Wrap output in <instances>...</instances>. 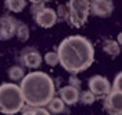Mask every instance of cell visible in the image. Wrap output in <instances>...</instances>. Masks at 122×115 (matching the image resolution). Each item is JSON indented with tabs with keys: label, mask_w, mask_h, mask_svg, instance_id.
<instances>
[{
	"label": "cell",
	"mask_w": 122,
	"mask_h": 115,
	"mask_svg": "<svg viewBox=\"0 0 122 115\" xmlns=\"http://www.w3.org/2000/svg\"><path fill=\"white\" fill-rule=\"evenodd\" d=\"M105 96H106L105 109L109 114L119 115L122 112V91H113V89H111Z\"/></svg>",
	"instance_id": "52a82bcc"
},
{
	"label": "cell",
	"mask_w": 122,
	"mask_h": 115,
	"mask_svg": "<svg viewBox=\"0 0 122 115\" xmlns=\"http://www.w3.org/2000/svg\"><path fill=\"white\" fill-rule=\"evenodd\" d=\"M15 35L17 36V39H19L20 42H26V40L29 39V27H27L26 25H17Z\"/></svg>",
	"instance_id": "2e32d148"
},
{
	"label": "cell",
	"mask_w": 122,
	"mask_h": 115,
	"mask_svg": "<svg viewBox=\"0 0 122 115\" xmlns=\"http://www.w3.org/2000/svg\"><path fill=\"white\" fill-rule=\"evenodd\" d=\"M57 56L62 68L66 72L76 75L86 71L93 63L95 49L86 37L73 35L60 42L57 47Z\"/></svg>",
	"instance_id": "6da1fadb"
},
{
	"label": "cell",
	"mask_w": 122,
	"mask_h": 115,
	"mask_svg": "<svg viewBox=\"0 0 122 115\" xmlns=\"http://www.w3.org/2000/svg\"><path fill=\"white\" fill-rule=\"evenodd\" d=\"M95 95L91 92V91H83V92H81L79 94V99H81V102L83 104V105H92L93 102H95Z\"/></svg>",
	"instance_id": "e0dca14e"
},
{
	"label": "cell",
	"mask_w": 122,
	"mask_h": 115,
	"mask_svg": "<svg viewBox=\"0 0 122 115\" xmlns=\"http://www.w3.org/2000/svg\"><path fill=\"white\" fill-rule=\"evenodd\" d=\"M113 12L112 0H89V13L98 17H109Z\"/></svg>",
	"instance_id": "5b68a950"
},
{
	"label": "cell",
	"mask_w": 122,
	"mask_h": 115,
	"mask_svg": "<svg viewBox=\"0 0 122 115\" xmlns=\"http://www.w3.org/2000/svg\"><path fill=\"white\" fill-rule=\"evenodd\" d=\"M29 108H26V109H23V114H32V115H47L49 114V111L46 109V108H43V106H30V105H27Z\"/></svg>",
	"instance_id": "ac0fdd59"
},
{
	"label": "cell",
	"mask_w": 122,
	"mask_h": 115,
	"mask_svg": "<svg viewBox=\"0 0 122 115\" xmlns=\"http://www.w3.org/2000/svg\"><path fill=\"white\" fill-rule=\"evenodd\" d=\"M69 23L73 27H82L89 17V0H69Z\"/></svg>",
	"instance_id": "277c9868"
},
{
	"label": "cell",
	"mask_w": 122,
	"mask_h": 115,
	"mask_svg": "<svg viewBox=\"0 0 122 115\" xmlns=\"http://www.w3.org/2000/svg\"><path fill=\"white\" fill-rule=\"evenodd\" d=\"M47 111L52 114H59V112H63L65 111V102L60 99V98H52L47 102Z\"/></svg>",
	"instance_id": "4fadbf2b"
},
{
	"label": "cell",
	"mask_w": 122,
	"mask_h": 115,
	"mask_svg": "<svg viewBox=\"0 0 122 115\" xmlns=\"http://www.w3.org/2000/svg\"><path fill=\"white\" fill-rule=\"evenodd\" d=\"M56 16L60 20H69V7H68V5H60L57 7Z\"/></svg>",
	"instance_id": "ffe728a7"
},
{
	"label": "cell",
	"mask_w": 122,
	"mask_h": 115,
	"mask_svg": "<svg viewBox=\"0 0 122 115\" xmlns=\"http://www.w3.org/2000/svg\"><path fill=\"white\" fill-rule=\"evenodd\" d=\"M45 7V3H32V7H30V12L33 16H36L42 9Z\"/></svg>",
	"instance_id": "7402d4cb"
},
{
	"label": "cell",
	"mask_w": 122,
	"mask_h": 115,
	"mask_svg": "<svg viewBox=\"0 0 122 115\" xmlns=\"http://www.w3.org/2000/svg\"><path fill=\"white\" fill-rule=\"evenodd\" d=\"M32 3H47V2H52V0H30Z\"/></svg>",
	"instance_id": "cb8c5ba5"
},
{
	"label": "cell",
	"mask_w": 122,
	"mask_h": 115,
	"mask_svg": "<svg viewBox=\"0 0 122 115\" xmlns=\"http://www.w3.org/2000/svg\"><path fill=\"white\" fill-rule=\"evenodd\" d=\"M27 5V0H6V7L10 12L20 13Z\"/></svg>",
	"instance_id": "5bb4252c"
},
{
	"label": "cell",
	"mask_w": 122,
	"mask_h": 115,
	"mask_svg": "<svg viewBox=\"0 0 122 115\" xmlns=\"http://www.w3.org/2000/svg\"><path fill=\"white\" fill-rule=\"evenodd\" d=\"M111 89H113V91H122V73L121 72L116 75V78H115L113 85H112Z\"/></svg>",
	"instance_id": "44dd1931"
},
{
	"label": "cell",
	"mask_w": 122,
	"mask_h": 115,
	"mask_svg": "<svg viewBox=\"0 0 122 115\" xmlns=\"http://www.w3.org/2000/svg\"><path fill=\"white\" fill-rule=\"evenodd\" d=\"M45 62L49 65V66H56L59 63V56H57V52H47L45 55Z\"/></svg>",
	"instance_id": "d6986e66"
},
{
	"label": "cell",
	"mask_w": 122,
	"mask_h": 115,
	"mask_svg": "<svg viewBox=\"0 0 122 115\" xmlns=\"http://www.w3.org/2000/svg\"><path fill=\"white\" fill-rule=\"evenodd\" d=\"M23 105H25V99L19 85L9 84V82L0 85V112L16 114L22 111Z\"/></svg>",
	"instance_id": "3957f363"
},
{
	"label": "cell",
	"mask_w": 122,
	"mask_h": 115,
	"mask_svg": "<svg viewBox=\"0 0 122 115\" xmlns=\"http://www.w3.org/2000/svg\"><path fill=\"white\" fill-rule=\"evenodd\" d=\"M69 85L79 88V86H81V81H79V79H78L75 75H72V76H71V79H69Z\"/></svg>",
	"instance_id": "603a6c76"
},
{
	"label": "cell",
	"mask_w": 122,
	"mask_h": 115,
	"mask_svg": "<svg viewBox=\"0 0 122 115\" xmlns=\"http://www.w3.org/2000/svg\"><path fill=\"white\" fill-rule=\"evenodd\" d=\"M7 75H9V78L12 79V81H22V78L25 76V69L22 68V66H12L10 69H9V72H7Z\"/></svg>",
	"instance_id": "9a60e30c"
},
{
	"label": "cell",
	"mask_w": 122,
	"mask_h": 115,
	"mask_svg": "<svg viewBox=\"0 0 122 115\" xmlns=\"http://www.w3.org/2000/svg\"><path fill=\"white\" fill-rule=\"evenodd\" d=\"M23 63L30 69H36L42 63V56L37 50H29L23 55Z\"/></svg>",
	"instance_id": "8fae6325"
},
{
	"label": "cell",
	"mask_w": 122,
	"mask_h": 115,
	"mask_svg": "<svg viewBox=\"0 0 122 115\" xmlns=\"http://www.w3.org/2000/svg\"><path fill=\"white\" fill-rule=\"evenodd\" d=\"M59 94H60V99L68 105H73L79 101V88H76V86L66 85L63 88H60Z\"/></svg>",
	"instance_id": "30bf717a"
},
{
	"label": "cell",
	"mask_w": 122,
	"mask_h": 115,
	"mask_svg": "<svg viewBox=\"0 0 122 115\" xmlns=\"http://www.w3.org/2000/svg\"><path fill=\"white\" fill-rule=\"evenodd\" d=\"M17 20L10 17V16H3L0 19V39L2 40H7L10 39L15 33H16V27H17Z\"/></svg>",
	"instance_id": "9c48e42d"
},
{
	"label": "cell",
	"mask_w": 122,
	"mask_h": 115,
	"mask_svg": "<svg viewBox=\"0 0 122 115\" xmlns=\"http://www.w3.org/2000/svg\"><path fill=\"white\" fill-rule=\"evenodd\" d=\"M35 19H36V23H37L40 27H45V29H49V27L55 26L56 22H57L56 12H55L53 9H50V7H43V9L35 16Z\"/></svg>",
	"instance_id": "ba28073f"
},
{
	"label": "cell",
	"mask_w": 122,
	"mask_h": 115,
	"mask_svg": "<svg viewBox=\"0 0 122 115\" xmlns=\"http://www.w3.org/2000/svg\"><path fill=\"white\" fill-rule=\"evenodd\" d=\"M22 79L20 89L26 105L46 106L47 102L55 96V84L47 73L35 71L25 75Z\"/></svg>",
	"instance_id": "7a4b0ae2"
},
{
	"label": "cell",
	"mask_w": 122,
	"mask_h": 115,
	"mask_svg": "<svg viewBox=\"0 0 122 115\" xmlns=\"http://www.w3.org/2000/svg\"><path fill=\"white\" fill-rule=\"evenodd\" d=\"M102 47H103V50H105L109 56H113V58L118 56V55H119V50H121L119 43L115 42V40H112V39H106V40L103 42Z\"/></svg>",
	"instance_id": "7c38bea8"
},
{
	"label": "cell",
	"mask_w": 122,
	"mask_h": 115,
	"mask_svg": "<svg viewBox=\"0 0 122 115\" xmlns=\"http://www.w3.org/2000/svg\"><path fill=\"white\" fill-rule=\"evenodd\" d=\"M88 85H89V91H91L95 96H98V98L105 96V95L111 91V85H109L108 79H106L105 76H101V75L92 76V78L89 79Z\"/></svg>",
	"instance_id": "8992f818"
}]
</instances>
